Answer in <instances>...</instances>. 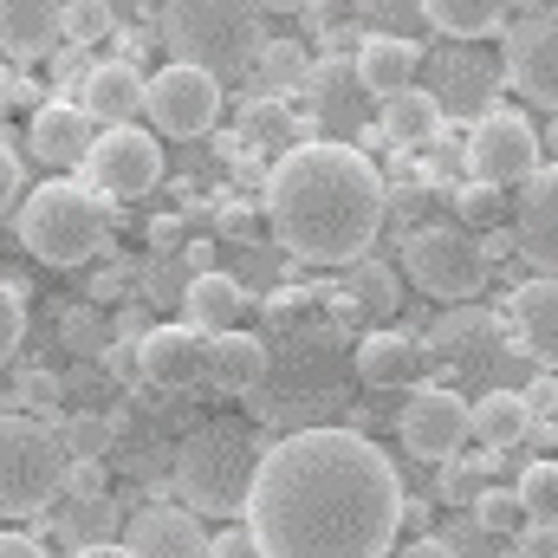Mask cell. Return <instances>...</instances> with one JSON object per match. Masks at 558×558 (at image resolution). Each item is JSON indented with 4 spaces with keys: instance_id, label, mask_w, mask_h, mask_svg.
Segmentation results:
<instances>
[{
    "instance_id": "6da1fadb",
    "label": "cell",
    "mask_w": 558,
    "mask_h": 558,
    "mask_svg": "<svg viewBox=\"0 0 558 558\" xmlns=\"http://www.w3.org/2000/svg\"><path fill=\"white\" fill-rule=\"evenodd\" d=\"M403 481L357 428H292L260 448L247 487L254 558H390Z\"/></svg>"
},
{
    "instance_id": "7a4b0ae2",
    "label": "cell",
    "mask_w": 558,
    "mask_h": 558,
    "mask_svg": "<svg viewBox=\"0 0 558 558\" xmlns=\"http://www.w3.org/2000/svg\"><path fill=\"white\" fill-rule=\"evenodd\" d=\"M390 215V189L357 143H292L267 175L274 241L305 267H351L371 254Z\"/></svg>"
},
{
    "instance_id": "3957f363",
    "label": "cell",
    "mask_w": 558,
    "mask_h": 558,
    "mask_svg": "<svg viewBox=\"0 0 558 558\" xmlns=\"http://www.w3.org/2000/svg\"><path fill=\"white\" fill-rule=\"evenodd\" d=\"M162 46L175 65H195L215 85H228V78L254 72L267 26H260L254 0H169L162 7Z\"/></svg>"
},
{
    "instance_id": "277c9868",
    "label": "cell",
    "mask_w": 558,
    "mask_h": 558,
    "mask_svg": "<svg viewBox=\"0 0 558 558\" xmlns=\"http://www.w3.org/2000/svg\"><path fill=\"white\" fill-rule=\"evenodd\" d=\"M254 468H260L254 428L234 416H215L182 435V448H175V494H182V507L195 520H234L247 507Z\"/></svg>"
},
{
    "instance_id": "5b68a950",
    "label": "cell",
    "mask_w": 558,
    "mask_h": 558,
    "mask_svg": "<svg viewBox=\"0 0 558 558\" xmlns=\"http://www.w3.org/2000/svg\"><path fill=\"white\" fill-rule=\"evenodd\" d=\"M13 234L33 260L46 267H85L105 254V234H111V208L85 189V182H39L20 215H13Z\"/></svg>"
},
{
    "instance_id": "8992f818",
    "label": "cell",
    "mask_w": 558,
    "mask_h": 558,
    "mask_svg": "<svg viewBox=\"0 0 558 558\" xmlns=\"http://www.w3.org/2000/svg\"><path fill=\"white\" fill-rule=\"evenodd\" d=\"M65 441L59 416H33V410H7L0 416V520H33L59 500L65 481Z\"/></svg>"
},
{
    "instance_id": "52a82bcc",
    "label": "cell",
    "mask_w": 558,
    "mask_h": 558,
    "mask_svg": "<svg viewBox=\"0 0 558 558\" xmlns=\"http://www.w3.org/2000/svg\"><path fill=\"white\" fill-rule=\"evenodd\" d=\"M403 267H410V286L428 292V299H441V305H474V292L487 286V260H481V247H474V234L468 228H454V221H428L416 228L410 241H403Z\"/></svg>"
},
{
    "instance_id": "ba28073f",
    "label": "cell",
    "mask_w": 558,
    "mask_h": 558,
    "mask_svg": "<svg viewBox=\"0 0 558 558\" xmlns=\"http://www.w3.org/2000/svg\"><path fill=\"white\" fill-rule=\"evenodd\" d=\"M539 162H546V149H539V131H533L526 111L487 105V111L474 118V131H468V169H474V182H494V189L507 195V189H520Z\"/></svg>"
},
{
    "instance_id": "9c48e42d",
    "label": "cell",
    "mask_w": 558,
    "mask_h": 558,
    "mask_svg": "<svg viewBox=\"0 0 558 558\" xmlns=\"http://www.w3.org/2000/svg\"><path fill=\"white\" fill-rule=\"evenodd\" d=\"M85 189L105 202H118V195H149L156 182H162V143L137 131V124H111V131H98L92 149H85Z\"/></svg>"
},
{
    "instance_id": "30bf717a",
    "label": "cell",
    "mask_w": 558,
    "mask_h": 558,
    "mask_svg": "<svg viewBox=\"0 0 558 558\" xmlns=\"http://www.w3.org/2000/svg\"><path fill=\"white\" fill-rule=\"evenodd\" d=\"M143 111L156 124V137H208L221 118V85L195 65H162L156 78H143Z\"/></svg>"
},
{
    "instance_id": "8fae6325",
    "label": "cell",
    "mask_w": 558,
    "mask_h": 558,
    "mask_svg": "<svg viewBox=\"0 0 558 558\" xmlns=\"http://www.w3.org/2000/svg\"><path fill=\"white\" fill-rule=\"evenodd\" d=\"M397 435H403V448H410L416 461H448V454H461V441H468V403H461V390H448V384H410L403 416H397Z\"/></svg>"
},
{
    "instance_id": "7c38bea8",
    "label": "cell",
    "mask_w": 558,
    "mask_h": 558,
    "mask_svg": "<svg viewBox=\"0 0 558 558\" xmlns=\"http://www.w3.org/2000/svg\"><path fill=\"white\" fill-rule=\"evenodd\" d=\"M507 241H513V254L533 274L553 279V267H558V169L553 162H539L513 189V228H507Z\"/></svg>"
},
{
    "instance_id": "4fadbf2b",
    "label": "cell",
    "mask_w": 558,
    "mask_h": 558,
    "mask_svg": "<svg viewBox=\"0 0 558 558\" xmlns=\"http://www.w3.org/2000/svg\"><path fill=\"white\" fill-rule=\"evenodd\" d=\"M500 72L507 85L533 105V111H553L558 105V26L553 20H526V26H500Z\"/></svg>"
},
{
    "instance_id": "5bb4252c",
    "label": "cell",
    "mask_w": 558,
    "mask_h": 558,
    "mask_svg": "<svg viewBox=\"0 0 558 558\" xmlns=\"http://www.w3.org/2000/svg\"><path fill=\"white\" fill-rule=\"evenodd\" d=\"M299 92H305V111H312V118L331 131V143H344L351 131H364V111H371V98H364V85H357L351 59H338V52L312 59Z\"/></svg>"
},
{
    "instance_id": "9a60e30c",
    "label": "cell",
    "mask_w": 558,
    "mask_h": 558,
    "mask_svg": "<svg viewBox=\"0 0 558 558\" xmlns=\"http://www.w3.org/2000/svg\"><path fill=\"white\" fill-rule=\"evenodd\" d=\"M500 331L513 338V351H526L539 371H553V364H558V292H553V279H546V274L520 279V286L507 292Z\"/></svg>"
},
{
    "instance_id": "2e32d148",
    "label": "cell",
    "mask_w": 558,
    "mask_h": 558,
    "mask_svg": "<svg viewBox=\"0 0 558 558\" xmlns=\"http://www.w3.org/2000/svg\"><path fill=\"white\" fill-rule=\"evenodd\" d=\"M124 553L131 558H208V526L189 507H143L124 520Z\"/></svg>"
},
{
    "instance_id": "e0dca14e",
    "label": "cell",
    "mask_w": 558,
    "mask_h": 558,
    "mask_svg": "<svg viewBox=\"0 0 558 558\" xmlns=\"http://www.w3.org/2000/svg\"><path fill=\"white\" fill-rule=\"evenodd\" d=\"M274 371V351L254 338V331H215L202 338V377L221 390V397H254Z\"/></svg>"
},
{
    "instance_id": "ac0fdd59",
    "label": "cell",
    "mask_w": 558,
    "mask_h": 558,
    "mask_svg": "<svg viewBox=\"0 0 558 558\" xmlns=\"http://www.w3.org/2000/svg\"><path fill=\"white\" fill-rule=\"evenodd\" d=\"M422 52L416 39H403V33H364L357 39V59H351V72H357V85H364V98H397V92H410L422 72Z\"/></svg>"
},
{
    "instance_id": "d6986e66",
    "label": "cell",
    "mask_w": 558,
    "mask_h": 558,
    "mask_svg": "<svg viewBox=\"0 0 558 558\" xmlns=\"http://www.w3.org/2000/svg\"><path fill=\"white\" fill-rule=\"evenodd\" d=\"M98 137V124L85 118V105H72V98H46L39 111H33V124H26V143H33V156L46 162V169H78L85 162V149Z\"/></svg>"
},
{
    "instance_id": "ffe728a7",
    "label": "cell",
    "mask_w": 558,
    "mask_h": 558,
    "mask_svg": "<svg viewBox=\"0 0 558 558\" xmlns=\"http://www.w3.org/2000/svg\"><path fill=\"white\" fill-rule=\"evenodd\" d=\"M137 377L156 390H189L202 384V331L189 325H156L137 338Z\"/></svg>"
},
{
    "instance_id": "44dd1931",
    "label": "cell",
    "mask_w": 558,
    "mask_h": 558,
    "mask_svg": "<svg viewBox=\"0 0 558 558\" xmlns=\"http://www.w3.org/2000/svg\"><path fill=\"white\" fill-rule=\"evenodd\" d=\"M351 371H357V384H371V390H410L422 377V344L403 338V331H371V338H357Z\"/></svg>"
},
{
    "instance_id": "7402d4cb",
    "label": "cell",
    "mask_w": 558,
    "mask_h": 558,
    "mask_svg": "<svg viewBox=\"0 0 558 558\" xmlns=\"http://www.w3.org/2000/svg\"><path fill=\"white\" fill-rule=\"evenodd\" d=\"M182 312H189V331H202V338L241 331V318H247V286L234 274H195L182 286Z\"/></svg>"
},
{
    "instance_id": "603a6c76",
    "label": "cell",
    "mask_w": 558,
    "mask_h": 558,
    "mask_svg": "<svg viewBox=\"0 0 558 558\" xmlns=\"http://www.w3.org/2000/svg\"><path fill=\"white\" fill-rule=\"evenodd\" d=\"M78 105H85L92 124H98V118H105V124H131L143 111V72L131 59H105V65L85 78V98H78Z\"/></svg>"
},
{
    "instance_id": "cb8c5ba5",
    "label": "cell",
    "mask_w": 558,
    "mask_h": 558,
    "mask_svg": "<svg viewBox=\"0 0 558 558\" xmlns=\"http://www.w3.org/2000/svg\"><path fill=\"white\" fill-rule=\"evenodd\" d=\"M59 7L65 0H0V52L33 59L59 39Z\"/></svg>"
},
{
    "instance_id": "d4e9b609",
    "label": "cell",
    "mask_w": 558,
    "mask_h": 558,
    "mask_svg": "<svg viewBox=\"0 0 558 558\" xmlns=\"http://www.w3.org/2000/svg\"><path fill=\"white\" fill-rule=\"evenodd\" d=\"M526 422H533V410H526V397L520 390H487L481 403H468V435L481 441V448H520V435H526Z\"/></svg>"
},
{
    "instance_id": "484cf974",
    "label": "cell",
    "mask_w": 558,
    "mask_h": 558,
    "mask_svg": "<svg viewBox=\"0 0 558 558\" xmlns=\"http://www.w3.org/2000/svg\"><path fill=\"white\" fill-rule=\"evenodd\" d=\"M384 137L397 143V149H422V143L441 137V98L435 92H397V98H384Z\"/></svg>"
},
{
    "instance_id": "4316f807",
    "label": "cell",
    "mask_w": 558,
    "mask_h": 558,
    "mask_svg": "<svg viewBox=\"0 0 558 558\" xmlns=\"http://www.w3.org/2000/svg\"><path fill=\"white\" fill-rule=\"evenodd\" d=\"M416 13L448 39H487V33H500L507 0H416Z\"/></svg>"
},
{
    "instance_id": "83f0119b",
    "label": "cell",
    "mask_w": 558,
    "mask_h": 558,
    "mask_svg": "<svg viewBox=\"0 0 558 558\" xmlns=\"http://www.w3.org/2000/svg\"><path fill=\"white\" fill-rule=\"evenodd\" d=\"M344 292H351L357 318H397V305H403V274L364 254V260L344 267Z\"/></svg>"
},
{
    "instance_id": "f1b7e54d",
    "label": "cell",
    "mask_w": 558,
    "mask_h": 558,
    "mask_svg": "<svg viewBox=\"0 0 558 558\" xmlns=\"http://www.w3.org/2000/svg\"><path fill=\"white\" fill-rule=\"evenodd\" d=\"M52 533H59V539H72V553H85V546H118L124 513L111 507V494H105V500H72V513H65Z\"/></svg>"
},
{
    "instance_id": "f546056e",
    "label": "cell",
    "mask_w": 558,
    "mask_h": 558,
    "mask_svg": "<svg viewBox=\"0 0 558 558\" xmlns=\"http://www.w3.org/2000/svg\"><path fill=\"white\" fill-rule=\"evenodd\" d=\"M305 59H312V52H305L299 39H267L247 78H254L267 98H274V92H299V85H305Z\"/></svg>"
},
{
    "instance_id": "4dcf8cb0",
    "label": "cell",
    "mask_w": 558,
    "mask_h": 558,
    "mask_svg": "<svg viewBox=\"0 0 558 558\" xmlns=\"http://www.w3.org/2000/svg\"><path fill=\"white\" fill-rule=\"evenodd\" d=\"M59 338H65L72 357H105L111 351V318L98 305H72V312H59Z\"/></svg>"
},
{
    "instance_id": "1f68e13d",
    "label": "cell",
    "mask_w": 558,
    "mask_h": 558,
    "mask_svg": "<svg viewBox=\"0 0 558 558\" xmlns=\"http://www.w3.org/2000/svg\"><path fill=\"white\" fill-rule=\"evenodd\" d=\"M111 435H118V422L98 416V410H78V416L59 422V441H65V454H72V461H105Z\"/></svg>"
},
{
    "instance_id": "d6a6232c",
    "label": "cell",
    "mask_w": 558,
    "mask_h": 558,
    "mask_svg": "<svg viewBox=\"0 0 558 558\" xmlns=\"http://www.w3.org/2000/svg\"><path fill=\"white\" fill-rule=\"evenodd\" d=\"M513 500H520V513L526 520H558V468L553 461H533V468H520V481H513Z\"/></svg>"
},
{
    "instance_id": "836d02e7",
    "label": "cell",
    "mask_w": 558,
    "mask_h": 558,
    "mask_svg": "<svg viewBox=\"0 0 558 558\" xmlns=\"http://www.w3.org/2000/svg\"><path fill=\"white\" fill-rule=\"evenodd\" d=\"M454 228H468V234H487V228H500V215H507V195L494 189V182H461L454 189Z\"/></svg>"
},
{
    "instance_id": "e575fe53",
    "label": "cell",
    "mask_w": 558,
    "mask_h": 558,
    "mask_svg": "<svg viewBox=\"0 0 558 558\" xmlns=\"http://www.w3.org/2000/svg\"><path fill=\"white\" fill-rule=\"evenodd\" d=\"M468 513H474V526H481V533H500V539H513V533L526 526V513H520L513 487H481V494L468 500Z\"/></svg>"
},
{
    "instance_id": "d590c367",
    "label": "cell",
    "mask_w": 558,
    "mask_h": 558,
    "mask_svg": "<svg viewBox=\"0 0 558 558\" xmlns=\"http://www.w3.org/2000/svg\"><path fill=\"white\" fill-rule=\"evenodd\" d=\"M111 33V0H65L59 7V39L65 46H92Z\"/></svg>"
},
{
    "instance_id": "8d00e7d4",
    "label": "cell",
    "mask_w": 558,
    "mask_h": 558,
    "mask_svg": "<svg viewBox=\"0 0 558 558\" xmlns=\"http://www.w3.org/2000/svg\"><path fill=\"white\" fill-rule=\"evenodd\" d=\"M481 494V468L468 461V454H448L441 461V474H435V500H448V507H468Z\"/></svg>"
},
{
    "instance_id": "74e56055",
    "label": "cell",
    "mask_w": 558,
    "mask_h": 558,
    "mask_svg": "<svg viewBox=\"0 0 558 558\" xmlns=\"http://www.w3.org/2000/svg\"><path fill=\"white\" fill-rule=\"evenodd\" d=\"M247 137L286 143V149H292V137H299V118H292V111H279L274 98H260V105H247Z\"/></svg>"
},
{
    "instance_id": "f35d334b",
    "label": "cell",
    "mask_w": 558,
    "mask_h": 558,
    "mask_svg": "<svg viewBox=\"0 0 558 558\" xmlns=\"http://www.w3.org/2000/svg\"><path fill=\"white\" fill-rule=\"evenodd\" d=\"M105 487H111V468H105V461H65L59 494H72V500H105Z\"/></svg>"
},
{
    "instance_id": "ab89813d",
    "label": "cell",
    "mask_w": 558,
    "mask_h": 558,
    "mask_svg": "<svg viewBox=\"0 0 558 558\" xmlns=\"http://www.w3.org/2000/svg\"><path fill=\"white\" fill-rule=\"evenodd\" d=\"M357 20H364L371 33H397V26L416 20V0H357ZM403 39H410V33H403Z\"/></svg>"
},
{
    "instance_id": "60d3db41",
    "label": "cell",
    "mask_w": 558,
    "mask_h": 558,
    "mask_svg": "<svg viewBox=\"0 0 558 558\" xmlns=\"http://www.w3.org/2000/svg\"><path fill=\"white\" fill-rule=\"evenodd\" d=\"M448 92H494V65L481 52H454L448 59Z\"/></svg>"
},
{
    "instance_id": "b9f144b4",
    "label": "cell",
    "mask_w": 558,
    "mask_h": 558,
    "mask_svg": "<svg viewBox=\"0 0 558 558\" xmlns=\"http://www.w3.org/2000/svg\"><path fill=\"white\" fill-rule=\"evenodd\" d=\"M20 338H26V305H20V292L0 279V364L20 351Z\"/></svg>"
},
{
    "instance_id": "7bdbcfd3",
    "label": "cell",
    "mask_w": 558,
    "mask_h": 558,
    "mask_svg": "<svg viewBox=\"0 0 558 558\" xmlns=\"http://www.w3.org/2000/svg\"><path fill=\"white\" fill-rule=\"evenodd\" d=\"M131 292H137V274H131V267H118V260L92 274V305H118V299H131Z\"/></svg>"
},
{
    "instance_id": "ee69618b",
    "label": "cell",
    "mask_w": 558,
    "mask_h": 558,
    "mask_svg": "<svg viewBox=\"0 0 558 558\" xmlns=\"http://www.w3.org/2000/svg\"><path fill=\"white\" fill-rule=\"evenodd\" d=\"M513 558H558V533L546 520H526V526L513 533Z\"/></svg>"
},
{
    "instance_id": "f6af8a7d",
    "label": "cell",
    "mask_w": 558,
    "mask_h": 558,
    "mask_svg": "<svg viewBox=\"0 0 558 558\" xmlns=\"http://www.w3.org/2000/svg\"><path fill=\"white\" fill-rule=\"evenodd\" d=\"M520 397H526V410H533V416H553V410H558V377H553V371H539Z\"/></svg>"
},
{
    "instance_id": "bcb514c9",
    "label": "cell",
    "mask_w": 558,
    "mask_h": 558,
    "mask_svg": "<svg viewBox=\"0 0 558 558\" xmlns=\"http://www.w3.org/2000/svg\"><path fill=\"white\" fill-rule=\"evenodd\" d=\"M20 202V156H13V143L0 137V215Z\"/></svg>"
},
{
    "instance_id": "7dc6e473",
    "label": "cell",
    "mask_w": 558,
    "mask_h": 558,
    "mask_svg": "<svg viewBox=\"0 0 558 558\" xmlns=\"http://www.w3.org/2000/svg\"><path fill=\"white\" fill-rule=\"evenodd\" d=\"M299 312H305V292L299 286H279L274 299H267V318L274 325H299Z\"/></svg>"
},
{
    "instance_id": "c3c4849f",
    "label": "cell",
    "mask_w": 558,
    "mask_h": 558,
    "mask_svg": "<svg viewBox=\"0 0 558 558\" xmlns=\"http://www.w3.org/2000/svg\"><path fill=\"white\" fill-rule=\"evenodd\" d=\"M20 397L26 403H52L59 397V377L52 371H20Z\"/></svg>"
},
{
    "instance_id": "681fc988",
    "label": "cell",
    "mask_w": 558,
    "mask_h": 558,
    "mask_svg": "<svg viewBox=\"0 0 558 558\" xmlns=\"http://www.w3.org/2000/svg\"><path fill=\"white\" fill-rule=\"evenodd\" d=\"M526 20H553V0H507L500 26H526Z\"/></svg>"
},
{
    "instance_id": "f907efd6",
    "label": "cell",
    "mask_w": 558,
    "mask_h": 558,
    "mask_svg": "<svg viewBox=\"0 0 558 558\" xmlns=\"http://www.w3.org/2000/svg\"><path fill=\"white\" fill-rule=\"evenodd\" d=\"M149 247H182V221L175 215H156L149 221Z\"/></svg>"
},
{
    "instance_id": "816d5d0a",
    "label": "cell",
    "mask_w": 558,
    "mask_h": 558,
    "mask_svg": "<svg viewBox=\"0 0 558 558\" xmlns=\"http://www.w3.org/2000/svg\"><path fill=\"white\" fill-rule=\"evenodd\" d=\"M0 558H46V546L26 533H0Z\"/></svg>"
},
{
    "instance_id": "f5cc1de1",
    "label": "cell",
    "mask_w": 558,
    "mask_h": 558,
    "mask_svg": "<svg viewBox=\"0 0 558 558\" xmlns=\"http://www.w3.org/2000/svg\"><path fill=\"white\" fill-rule=\"evenodd\" d=\"M397 558H454V546H448V539H428V533H422V539H410V546H403Z\"/></svg>"
},
{
    "instance_id": "db71d44e",
    "label": "cell",
    "mask_w": 558,
    "mask_h": 558,
    "mask_svg": "<svg viewBox=\"0 0 558 558\" xmlns=\"http://www.w3.org/2000/svg\"><path fill=\"white\" fill-rule=\"evenodd\" d=\"M254 7H260V13H267V7H274V13H305V0H254Z\"/></svg>"
},
{
    "instance_id": "11a10c76",
    "label": "cell",
    "mask_w": 558,
    "mask_h": 558,
    "mask_svg": "<svg viewBox=\"0 0 558 558\" xmlns=\"http://www.w3.org/2000/svg\"><path fill=\"white\" fill-rule=\"evenodd\" d=\"M72 558H131L124 546H85V553H72Z\"/></svg>"
},
{
    "instance_id": "9f6ffc18",
    "label": "cell",
    "mask_w": 558,
    "mask_h": 558,
    "mask_svg": "<svg viewBox=\"0 0 558 558\" xmlns=\"http://www.w3.org/2000/svg\"><path fill=\"white\" fill-rule=\"evenodd\" d=\"M13 98V78H7V59H0V105Z\"/></svg>"
}]
</instances>
